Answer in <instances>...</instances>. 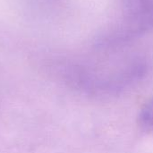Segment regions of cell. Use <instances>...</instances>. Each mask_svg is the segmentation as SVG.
I'll list each match as a JSON object with an SVG mask.
<instances>
[{
	"mask_svg": "<svg viewBox=\"0 0 153 153\" xmlns=\"http://www.w3.org/2000/svg\"><path fill=\"white\" fill-rule=\"evenodd\" d=\"M117 23L104 37L107 45L124 43L153 28V0H120Z\"/></svg>",
	"mask_w": 153,
	"mask_h": 153,
	"instance_id": "6da1fadb",
	"label": "cell"
},
{
	"mask_svg": "<svg viewBox=\"0 0 153 153\" xmlns=\"http://www.w3.org/2000/svg\"><path fill=\"white\" fill-rule=\"evenodd\" d=\"M140 119L143 125L153 127V97L142 109Z\"/></svg>",
	"mask_w": 153,
	"mask_h": 153,
	"instance_id": "7a4b0ae2",
	"label": "cell"
}]
</instances>
